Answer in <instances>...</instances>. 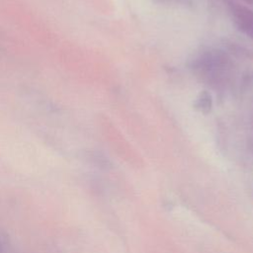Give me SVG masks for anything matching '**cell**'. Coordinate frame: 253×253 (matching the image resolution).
I'll list each match as a JSON object with an SVG mask.
<instances>
[{
	"instance_id": "1",
	"label": "cell",
	"mask_w": 253,
	"mask_h": 253,
	"mask_svg": "<svg viewBox=\"0 0 253 253\" xmlns=\"http://www.w3.org/2000/svg\"><path fill=\"white\" fill-rule=\"evenodd\" d=\"M195 72L207 85L221 89L228 83L232 63L226 53L221 50H207L201 53L192 65Z\"/></svg>"
},
{
	"instance_id": "2",
	"label": "cell",
	"mask_w": 253,
	"mask_h": 253,
	"mask_svg": "<svg viewBox=\"0 0 253 253\" xmlns=\"http://www.w3.org/2000/svg\"><path fill=\"white\" fill-rule=\"evenodd\" d=\"M226 6L235 27L253 40V10L234 0H226Z\"/></svg>"
},
{
	"instance_id": "3",
	"label": "cell",
	"mask_w": 253,
	"mask_h": 253,
	"mask_svg": "<svg viewBox=\"0 0 253 253\" xmlns=\"http://www.w3.org/2000/svg\"><path fill=\"white\" fill-rule=\"evenodd\" d=\"M158 3H163V4H173V3H181L184 2V0H154Z\"/></svg>"
},
{
	"instance_id": "4",
	"label": "cell",
	"mask_w": 253,
	"mask_h": 253,
	"mask_svg": "<svg viewBox=\"0 0 253 253\" xmlns=\"http://www.w3.org/2000/svg\"><path fill=\"white\" fill-rule=\"evenodd\" d=\"M245 1L248 3H253V0H245Z\"/></svg>"
}]
</instances>
